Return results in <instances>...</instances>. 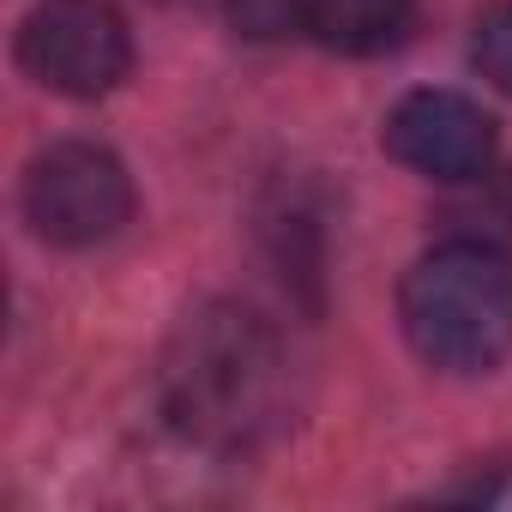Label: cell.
Here are the masks:
<instances>
[{
    "mask_svg": "<svg viewBox=\"0 0 512 512\" xmlns=\"http://www.w3.org/2000/svg\"><path fill=\"white\" fill-rule=\"evenodd\" d=\"M398 320L410 350L446 374H482L512 350V253L488 235H452L404 272Z\"/></svg>",
    "mask_w": 512,
    "mask_h": 512,
    "instance_id": "2",
    "label": "cell"
},
{
    "mask_svg": "<svg viewBox=\"0 0 512 512\" xmlns=\"http://www.w3.org/2000/svg\"><path fill=\"white\" fill-rule=\"evenodd\" d=\"M470 61L476 73L512 97V0H494V7L476 19V37H470Z\"/></svg>",
    "mask_w": 512,
    "mask_h": 512,
    "instance_id": "8",
    "label": "cell"
},
{
    "mask_svg": "<svg viewBox=\"0 0 512 512\" xmlns=\"http://www.w3.org/2000/svg\"><path fill=\"white\" fill-rule=\"evenodd\" d=\"M25 217L55 247H97L133 223V175L109 145L61 139L25 169Z\"/></svg>",
    "mask_w": 512,
    "mask_h": 512,
    "instance_id": "3",
    "label": "cell"
},
{
    "mask_svg": "<svg viewBox=\"0 0 512 512\" xmlns=\"http://www.w3.org/2000/svg\"><path fill=\"white\" fill-rule=\"evenodd\" d=\"M235 37L247 43H284L296 31H308V0H223Z\"/></svg>",
    "mask_w": 512,
    "mask_h": 512,
    "instance_id": "7",
    "label": "cell"
},
{
    "mask_svg": "<svg viewBox=\"0 0 512 512\" xmlns=\"http://www.w3.org/2000/svg\"><path fill=\"white\" fill-rule=\"evenodd\" d=\"M163 416L205 452H253L290 416V350L266 314L241 302L193 308L157 368Z\"/></svg>",
    "mask_w": 512,
    "mask_h": 512,
    "instance_id": "1",
    "label": "cell"
},
{
    "mask_svg": "<svg viewBox=\"0 0 512 512\" xmlns=\"http://www.w3.org/2000/svg\"><path fill=\"white\" fill-rule=\"evenodd\" d=\"M19 67L55 97H109L133 73V31L109 0H37L19 25Z\"/></svg>",
    "mask_w": 512,
    "mask_h": 512,
    "instance_id": "4",
    "label": "cell"
},
{
    "mask_svg": "<svg viewBox=\"0 0 512 512\" xmlns=\"http://www.w3.org/2000/svg\"><path fill=\"white\" fill-rule=\"evenodd\" d=\"M380 145L428 181H482L494 163V115L458 91H410L386 115Z\"/></svg>",
    "mask_w": 512,
    "mask_h": 512,
    "instance_id": "5",
    "label": "cell"
},
{
    "mask_svg": "<svg viewBox=\"0 0 512 512\" xmlns=\"http://www.w3.org/2000/svg\"><path fill=\"white\" fill-rule=\"evenodd\" d=\"M416 0H308V37L338 55H386L410 37Z\"/></svg>",
    "mask_w": 512,
    "mask_h": 512,
    "instance_id": "6",
    "label": "cell"
}]
</instances>
